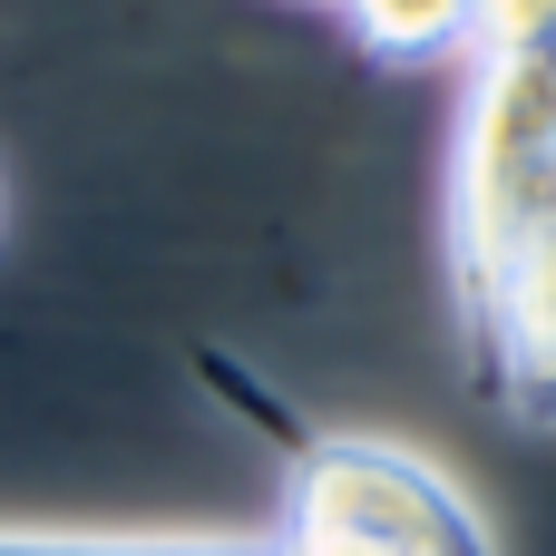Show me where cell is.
Returning <instances> with one entry per match:
<instances>
[{"instance_id":"cell-7","label":"cell","mask_w":556,"mask_h":556,"mask_svg":"<svg viewBox=\"0 0 556 556\" xmlns=\"http://www.w3.org/2000/svg\"><path fill=\"white\" fill-rule=\"evenodd\" d=\"M274 556H381L362 538H323V528H274Z\"/></svg>"},{"instance_id":"cell-5","label":"cell","mask_w":556,"mask_h":556,"mask_svg":"<svg viewBox=\"0 0 556 556\" xmlns=\"http://www.w3.org/2000/svg\"><path fill=\"white\" fill-rule=\"evenodd\" d=\"M0 556H274V538H68V528H0Z\"/></svg>"},{"instance_id":"cell-1","label":"cell","mask_w":556,"mask_h":556,"mask_svg":"<svg viewBox=\"0 0 556 556\" xmlns=\"http://www.w3.org/2000/svg\"><path fill=\"white\" fill-rule=\"evenodd\" d=\"M195 381L225 420H244L274 459H283V528H323V538H362L381 556H498L489 518L420 459L391 440H342L313 430L274 381H254L235 352H195Z\"/></svg>"},{"instance_id":"cell-2","label":"cell","mask_w":556,"mask_h":556,"mask_svg":"<svg viewBox=\"0 0 556 556\" xmlns=\"http://www.w3.org/2000/svg\"><path fill=\"white\" fill-rule=\"evenodd\" d=\"M556 215V49L469 59V108L450 147V283L459 323L489 332L518 264Z\"/></svg>"},{"instance_id":"cell-6","label":"cell","mask_w":556,"mask_h":556,"mask_svg":"<svg viewBox=\"0 0 556 556\" xmlns=\"http://www.w3.org/2000/svg\"><path fill=\"white\" fill-rule=\"evenodd\" d=\"M556 49V0H469V59Z\"/></svg>"},{"instance_id":"cell-3","label":"cell","mask_w":556,"mask_h":556,"mask_svg":"<svg viewBox=\"0 0 556 556\" xmlns=\"http://www.w3.org/2000/svg\"><path fill=\"white\" fill-rule=\"evenodd\" d=\"M469 362H479V391L498 410L556 430V215L538 235V254L518 264L508 303L489 313V332H469Z\"/></svg>"},{"instance_id":"cell-4","label":"cell","mask_w":556,"mask_h":556,"mask_svg":"<svg viewBox=\"0 0 556 556\" xmlns=\"http://www.w3.org/2000/svg\"><path fill=\"white\" fill-rule=\"evenodd\" d=\"M342 10H352V39L391 68H430L469 49V0H342Z\"/></svg>"}]
</instances>
